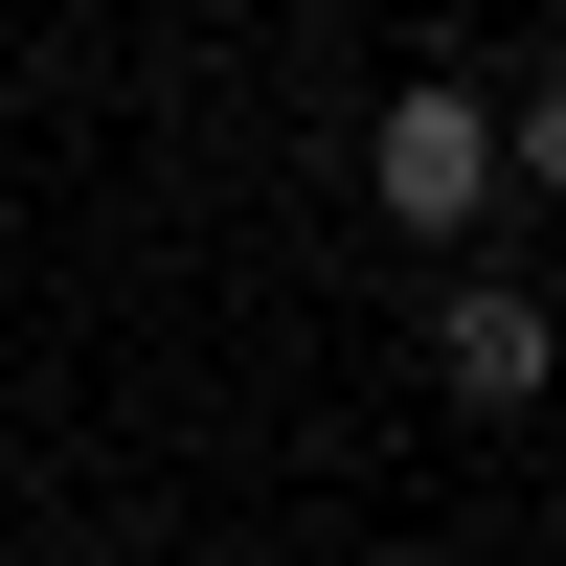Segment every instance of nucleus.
<instances>
[{"mask_svg":"<svg viewBox=\"0 0 566 566\" xmlns=\"http://www.w3.org/2000/svg\"><path fill=\"white\" fill-rule=\"evenodd\" d=\"M499 181H566V69L522 91V114H499Z\"/></svg>","mask_w":566,"mask_h":566,"instance_id":"7ed1b4c3","label":"nucleus"},{"mask_svg":"<svg viewBox=\"0 0 566 566\" xmlns=\"http://www.w3.org/2000/svg\"><path fill=\"white\" fill-rule=\"evenodd\" d=\"M544 363H566L544 295H499V272H453V295H431V386H453V408H522Z\"/></svg>","mask_w":566,"mask_h":566,"instance_id":"f03ea898","label":"nucleus"},{"mask_svg":"<svg viewBox=\"0 0 566 566\" xmlns=\"http://www.w3.org/2000/svg\"><path fill=\"white\" fill-rule=\"evenodd\" d=\"M363 205H386V227H431V250H453V227L499 205V114H476L453 69H408V91H386V136H363Z\"/></svg>","mask_w":566,"mask_h":566,"instance_id":"f257e3e1","label":"nucleus"}]
</instances>
